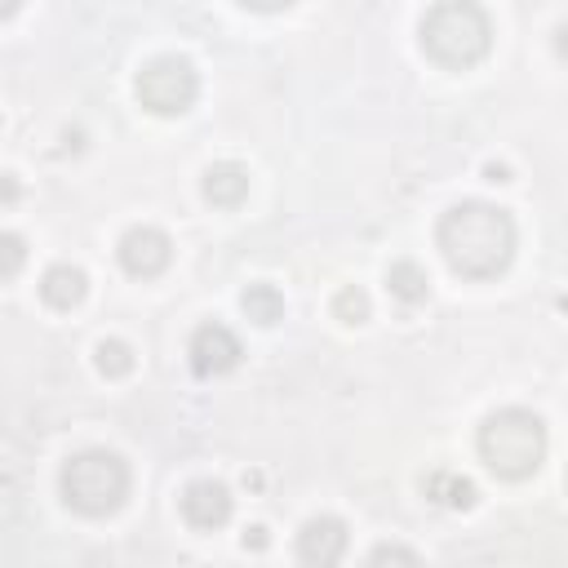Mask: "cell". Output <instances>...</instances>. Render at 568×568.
<instances>
[{
    "instance_id": "6da1fadb",
    "label": "cell",
    "mask_w": 568,
    "mask_h": 568,
    "mask_svg": "<svg viewBox=\"0 0 568 568\" xmlns=\"http://www.w3.org/2000/svg\"><path fill=\"white\" fill-rule=\"evenodd\" d=\"M444 262L462 280H493L510 266L515 257V222L506 209L484 204V200H462L453 204L439 226H435Z\"/></svg>"
},
{
    "instance_id": "7a4b0ae2",
    "label": "cell",
    "mask_w": 568,
    "mask_h": 568,
    "mask_svg": "<svg viewBox=\"0 0 568 568\" xmlns=\"http://www.w3.org/2000/svg\"><path fill=\"white\" fill-rule=\"evenodd\" d=\"M417 36H422V49L430 62H439L448 71H466L488 53L493 22L475 0H435L422 13Z\"/></svg>"
},
{
    "instance_id": "3957f363",
    "label": "cell",
    "mask_w": 568,
    "mask_h": 568,
    "mask_svg": "<svg viewBox=\"0 0 568 568\" xmlns=\"http://www.w3.org/2000/svg\"><path fill=\"white\" fill-rule=\"evenodd\" d=\"M475 444L497 479H528L546 457V426L528 408H497L484 417Z\"/></svg>"
},
{
    "instance_id": "277c9868",
    "label": "cell",
    "mask_w": 568,
    "mask_h": 568,
    "mask_svg": "<svg viewBox=\"0 0 568 568\" xmlns=\"http://www.w3.org/2000/svg\"><path fill=\"white\" fill-rule=\"evenodd\" d=\"M129 484H133L129 462L120 453H111V448H84L58 475L62 501L75 515H89V519H102V515L120 510L124 497H129Z\"/></svg>"
},
{
    "instance_id": "5b68a950",
    "label": "cell",
    "mask_w": 568,
    "mask_h": 568,
    "mask_svg": "<svg viewBox=\"0 0 568 568\" xmlns=\"http://www.w3.org/2000/svg\"><path fill=\"white\" fill-rule=\"evenodd\" d=\"M133 93L151 115H182V111H191V102L200 93V75H195V67L186 58L164 53V58H151L138 71Z\"/></svg>"
},
{
    "instance_id": "8992f818",
    "label": "cell",
    "mask_w": 568,
    "mask_h": 568,
    "mask_svg": "<svg viewBox=\"0 0 568 568\" xmlns=\"http://www.w3.org/2000/svg\"><path fill=\"white\" fill-rule=\"evenodd\" d=\"M240 355H244L240 337L226 324H217V320L213 324H200L191 333V342H186V359H191V373L195 377H222V373H231L240 364Z\"/></svg>"
},
{
    "instance_id": "52a82bcc",
    "label": "cell",
    "mask_w": 568,
    "mask_h": 568,
    "mask_svg": "<svg viewBox=\"0 0 568 568\" xmlns=\"http://www.w3.org/2000/svg\"><path fill=\"white\" fill-rule=\"evenodd\" d=\"M115 257H120V266H124L129 275L151 280V275H160V271L169 266L173 244H169V235H164V231H155V226H133V231H124V235H120Z\"/></svg>"
},
{
    "instance_id": "ba28073f",
    "label": "cell",
    "mask_w": 568,
    "mask_h": 568,
    "mask_svg": "<svg viewBox=\"0 0 568 568\" xmlns=\"http://www.w3.org/2000/svg\"><path fill=\"white\" fill-rule=\"evenodd\" d=\"M178 506H182V519H186L195 532H213V528H222V524L231 519L235 497H231V488L217 484V479H195V484L182 488Z\"/></svg>"
},
{
    "instance_id": "9c48e42d",
    "label": "cell",
    "mask_w": 568,
    "mask_h": 568,
    "mask_svg": "<svg viewBox=\"0 0 568 568\" xmlns=\"http://www.w3.org/2000/svg\"><path fill=\"white\" fill-rule=\"evenodd\" d=\"M346 555V524L337 515H315L297 532V559L302 564H337Z\"/></svg>"
},
{
    "instance_id": "30bf717a",
    "label": "cell",
    "mask_w": 568,
    "mask_h": 568,
    "mask_svg": "<svg viewBox=\"0 0 568 568\" xmlns=\"http://www.w3.org/2000/svg\"><path fill=\"white\" fill-rule=\"evenodd\" d=\"M84 293H89V280H84V271L71 266V262H53V266L40 275V297H44L53 311H75V306L84 302Z\"/></svg>"
},
{
    "instance_id": "8fae6325",
    "label": "cell",
    "mask_w": 568,
    "mask_h": 568,
    "mask_svg": "<svg viewBox=\"0 0 568 568\" xmlns=\"http://www.w3.org/2000/svg\"><path fill=\"white\" fill-rule=\"evenodd\" d=\"M248 195V169H240L235 160H217L204 169V200L217 209H235Z\"/></svg>"
},
{
    "instance_id": "7c38bea8",
    "label": "cell",
    "mask_w": 568,
    "mask_h": 568,
    "mask_svg": "<svg viewBox=\"0 0 568 568\" xmlns=\"http://www.w3.org/2000/svg\"><path fill=\"white\" fill-rule=\"evenodd\" d=\"M426 497L435 501V506H448V510H470L475 506V484L466 479V475H457V470H430L426 475Z\"/></svg>"
},
{
    "instance_id": "4fadbf2b",
    "label": "cell",
    "mask_w": 568,
    "mask_h": 568,
    "mask_svg": "<svg viewBox=\"0 0 568 568\" xmlns=\"http://www.w3.org/2000/svg\"><path fill=\"white\" fill-rule=\"evenodd\" d=\"M386 288H390V297H399L404 306H417V302L430 297V280H426V271H422L417 262H408V257L390 262V271H386Z\"/></svg>"
},
{
    "instance_id": "5bb4252c",
    "label": "cell",
    "mask_w": 568,
    "mask_h": 568,
    "mask_svg": "<svg viewBox=\"0 0 568 568\" xmlns=\"http://www.w3.org/2000/svg\"><path fill=\"white\" fill-rule=\"evenodd\" d=\"M240 311H244L253 324L271 328V324L284 320V293H280L275 284H248V288L240 293Z\"/></svg>"
},
{
    "instance_id": "9a60e30c",
    "label": "cell",
    "mask_w": 568,
    "mask_h": 568,
    "mask_svg": "<svg viewBox=\"0 0 568 568\" xmlns=\"http://www.w3.org/2000/svg\"><path fill=\"white\" fill-rule=\"evenodd\" d=\"M93 364H98L102 377H129L133 373V346L120 342V337H102L93 346Z\"/></svg>"
},
{
    "instance_id": "2e32d148",
    "label": "cell",
    "mask_w": 568,
    "mask_h": 568,
    "mask_svg": "<svg viewBox=\"0 0 568 568\" xmlns=\"http://www.w3.org/2000/svg\"><path fill=\"white\" fill-rule=\"evenodd\" d=\"M333 315L355 328V324H364V320L373 315V302H368V293H364L359 284H346V288H337V297H333Z\"/></svg>"
},
{
    "instance_id": "e0dca14e",
    "label": "cell",
    "mask_w": 568,
    "mask_h": 568,
    "mask_svg": "<svg viewBox=\"0 0 568 568\" xmlns=\"http://www.w3.org/2000/svg\"><path fill=\"white\" fill-rule=\"evenodd\" d=\"M27 266V240L13 231H0V280H13Z\"/></svg>"
},
{
    "instance_id": "ac0fdd59",
    "label": "cell",
    "mask_w": 568,
    "mask_h": 568,
    "mask_svg": "<svg viewBox=\"0 0 568 568\" xmlns=\"http://www.w3.org/2000/svg\"><path fill=\"white\" fill-rule=\"evenodd\" d=\"M386 559H395V564H417V550H404V546H373L368 564H386Z\"/></svg>"
},
{
    "instance_id": "d6986e66",
    "label": "cell",
    "mask_w": 568,
    "mask_h": 568,
    "mask_svg": "<svg viewBox=\"0 0 568 568\" xmlns=\"http://www.w3.org/2000/svg\"><path fill=\"white\" fill-rule=\"evenodd\" d=\"M266 546H271L266 524H248V528H244V550H266Z\"/></svg>"
},
{
    "instance_id": "ffe728a7",
    "label": "cell",
    "mask_w": 568,
    "mask_h": 568,
    "mask_svg": "<svg viewBox=\"0 0 568 568\" xmlns=\"http://www.w3.org/2000/svg\"><path fill=\"white\" fill-rule=\"evenodd\" d=\"M22 195V182L13 173H0V204H13Z\"/></svg>"
},
{
    "instance_id": "44dd1931",
    "label": "cell",
    "mask_w": 568,
    "mask_h": 568,
    "mask_svg": "<svg viewBox=\"0 0 568 568\" xmlns=\"http://www.w3.org/2000/svg\"><path fill=\"white\" fill-rule=\"evenodd\" d=\"M244 9H257V13H275V9H288L293 0H240Z\"/></svg>"
},
{
    "instance_id": "7402d4cb",
    "label": "cell",
    "mask_w": 568,
    "mask_h": 568,
    "mask_svg": "<svg viewBox=\"0 0 568 568\" xmlns=\"http://www.w3.org/2000/svg\"><path fill=\"white\" fill-rule=\"evenodd\" d=\"M484 178L488 182H510V169L506 164H484Z\"/></svg>"
},
{
    "instance_id": "603a6c76",
    "label": "cell",
    "mask_w": 568,
    "mask_h": 568,
    "mask_svg": "<svg viewBox=\"0 0 568 568\" xmlns=\"http://www.w3.org/2000/svg\"><path fill=\"white\" fill-rule=\"evenodd\" d=\"M18 4H22V0H0V22H4V18H13V13H18Z\"/></svg>"
}]
</instances>
